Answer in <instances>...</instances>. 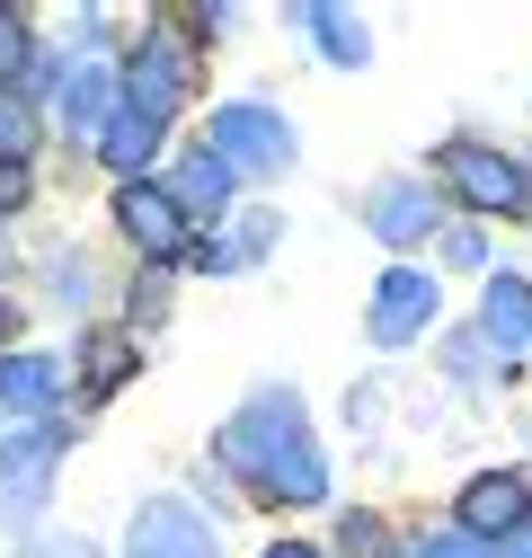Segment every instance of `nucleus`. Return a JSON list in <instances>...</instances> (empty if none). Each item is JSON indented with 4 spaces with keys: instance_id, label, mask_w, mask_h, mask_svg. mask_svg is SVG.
<instances>
[{
    "instance_id": "obj_1",
    "label": "nucleus",
    "mask_w": 532,
    "mask_h": 558,
    "mask_svg": "<svg viewBox=\"0 0 532 558\" xmlns=\"http://www.w3.org/2000/svg\"><path fill=\"white\" fill-rule=\"evenodd\" d=\"M222 470L249 478L257 497H285V506H319V497H328V461H319V444H311V416H302L293 390H257L249 408H231Z\"/></svg>"
},
{
    "instance_id": "obj_2",
    "label": "nucleus",
    "mask_w": 532,
    "mask_h": 558,
    "mask_svg": "<svg viewBox=\"0 0 532 558\" xmlns=\"http://www.w3.org/2000/svg\"><path fill=\"white\" fill-rule=\"evenodd\" d=\"M435 178L471 204V214H532V169L523 160H506V151H488V143H444L435 151Z\"/></svg>"
},
{
    "instance_id": "obj_3",
    "label": "nucleus",
    "mask_w": 532,
    "mask_h": 558,
    "mask_svg": "<svg viewBox=\"0 0 532 558\" xmlns=\"http://www.w3.org/2000/svg\"><path fill=\"white\" fill-rule=\"evenodd\" d=\"M205 151H222L231 160V178H285L293 169V124L276 116V107H214V124H205Z\"/></svg>"
},
{
    "instance_id": "obj_4",
    "label": "nucleus",
    "mask_w": 532,
    "mask_h": 558,
    "mask_svg": "<svg viewBox=\"0 0 532 558\" xmlns=\"http://www.w3.org/2000/svg\"><path fill=\"white\" fill-rule=\"evenodd\" d=\"M116 231L133 240V257H152V266H178V257H195L178 195H169V186H152V178H124V186H116Z\"/></svg>"
},
{
    "instance_id": "obj_5",
    "label": "nucleus",
    "mask_w": 532,
    "mask_h": 558,
    "mask_svg": "<svg viewBox=\"0 0 532 558\" xmlns=\"http://www.w3.org/2000/svg\"><path fill=\"white\" fill-rule=\"evenodd\" d=\"M435 311H444V284L426 266H390L382 284H373V311H364V337L373 345H418L426 328H435Z\"/></svg>"
},
{
    "instance_id": "obj_6",
    "label": "nucleus",
    "mask_w": 532,
    "mask_h": 558,
    "mask_svg": "<svg viewBox=\"0 0 532 558\" xmlns=\"http://www.w3.org/2000/svg\"><path fill=\"white\" fill-rule=\"evenodd\" d=\"M186 89H195V62H186V45L169 36V27H152L143 45H133V62H124V107H143V116H178L186 107Z\"/></svg>"
},
{
    "instance_id": "obj_7",
    "label": "nucleus",
    "mask_w": 532,
    "mask_h": 558,
    "mask_svg": "<svg viewBox=\"0 0 532 558\" xmlns=\"http://www.w3.org/2000/svg\"><path fill=\"white\" fill-rule=\"evenodd\" d=\"M452 532H471V541H506V532H532V478L523 470H480L471 487H461V506H452Z\"/></svg>"
},
{
    "instance_id": "obj_8",
    "label": "nucleus",
    "mask_w": 532,
    "mask_h": 558,
    "mask_svg": "<svg viewBox=\"0 0 532 558\" xmlns=\"http://www.w3.org/2000/svg\"><path fill=\"white\" fill-rule=\"evenodd\" d=\"M124 558H222V549H214V523L186 497H152V506H133Z\"/></svg>"
},
{
    "instance_id": "obj_9",
    "label": "nucleus",
    "mask_w": 532,
    "mask_h": 558,
    "mask_svg": "<svg viewBox=\"0 0 532 558\" xmlns=\"http://www.w3.org/2000/svg\"><path fill=\"white\" fill-rule=\"evenodd\" d=\"M231 186H240V178H231L222 151H186V160L169 169V195H178L186 222H222V214H231Z\"/></svg>"
},
{
    "instance_id": "obj_10",
    "label": "nucleus",
    "mask_w": 532,
    "mask_h": 558,
    "mask_svg": "<svg viewBox=\"0 0 532 558\" xmlns=\"http://www.w3.org/2000/svg\"><path fill=\"white\" fill-rule=\"evenodd\" d=\"M480 337L497 345V355H532V284H523V275H488V293H480Z\"/></svg>"
},
{
    "instance_id": "obj_11",
    "label": "nucleus",
    "mask_w": 532,
    "mask_h": 558,
    "mask_svg": "<svg viewBox=\"0 0 532 558\" xmlns=\"http://www.w3.org/2000/svg\"><path fill=\"white\" fill-rule=\"evenodd\" d=\"M45 470H53V435H19L10 452H0V514L27 523L45 506Z\"/></svg>"
},
{
    "instance_id": "obj_12",
    "label": "nucleus",
    "mask_w": 532,
    "mask_h": 558,
    "mask_svg": "<svg viewBox=\"0 0 532 558\" xmlns=\"http://www.w3.org/2000/svg\"><path fill=\"white\" fill-rule=\"evenodd\" d=\"M364 222H373L390 248H426V240H435V204H426L418 186H382V195L364 204Z\"/></svg>"
},
{
    "instance_id": "obj_13",
    "label": "nucleus",
    "mask_w": 532,
    "mask_h": 558,
    "mask_svg": "<svg viewBox=\"0 0 532 558\" xmlns=\"http://www.w3.org/2000/svg\"><path fill=\"white\" fill-rule=\"evenodd\" d=\"M62 124H72V133H89V143H98V133L116 124V81L98 72V62L62 72Z\"/></svg>"
},
{
    "instance_id": "obj_14",
    "label": "nucleus",
    "mask_w": 532,
    "mask_h": 558,
    "mask_svg": "<svg viewBox=\"0 0 532 558\" xmlns=\"http://www.w3.org/2000/svg\"><path fill=\"white\" fill-rule=\"evenodd\" d=\"M160 151V116H143V107H116V124L98 133V160L116 169V178H143V160Z\"/></svg>"
},
{
    "instance_id": "obj_15",
    "label": "nucleus",
    "mask_w": 532,
    "mask_h": 558,
    "mask_svg": "<svg viewBox=\"0 0 532 558\" xmlns=\"http://www.w3.org/2000/svg\"><path fill=\"white\" fill-rule=\"evenodd\" d=\"M53 399V364L45 355H0V408L10 416H36Z\"/></svg>"
},
{
    "instance_id": "obj_16",
    "label": "nucleus",
    "mask_w": 532,
    "mask_h": 558,
    "mask_svg": "<svg viewBox=\"0 0 532 558\" xmlns=\"http://www.w3.org/2000/svg\"><path fill=\"white\" fill-rule=\"evenodd\" d=\"M302 27L319 36V53H328V62H347V72H355V62H373L364 19H347V10H302Z\"/></svg>"
},
{
    "instance_id": "obj_17",
    "label": "nucleus",
    "mask_w": 532,
    "mask_h": 558,
    "mask_svg": "<svg viewBox=\"0 0 532 558\" xmlns=\"http://www.w3.org/2000/svg\"><path fill=\"white\" fill-rule=\"evenodd\" d=\"M124 373H133V337H89V355H81V381H89V399H107Z\"/></svg>"
},
{
    "instance_id": "obj_18",
    "label": "nucleus",
    "mask_w": 532,
    "mask_h": 558,
    "mask_svg": "<svg viewBox=\"0 0 532 558\" xmlns=\"http://www.w3.org/2000/svg\"><path fill=\"white\" fill-rule=\"evenodd\" d=\"M27 53H36V45H27V19L0 10V98H10V81L27 72Z\"/></svg>"
},
{
    "instance_id": "obj_19",
    "label": "nucleus",
    "mask_w": 532,
    "mask_h": 558,
    "mask_svg": "<svg viewBox=\"0 0 532 558\" xmlns=\"http://www.w3.org/2000/svg\"><path fill=\"white\" fill-rule=\"evenodd\" d=\"M27 143H36V116H27L19 98H0V169H19Z\"/></svg>"
},
{
    "instance_id": "obj_20",
    "label": "nucleus",
    "mask_w": 532,
    "mask_h": 558,
    "mask_svg": "<svg viewBox=\"0 0 532 558\" xmlns=\"http://www.w3.org/2000/svg\"><path fill=\"white\" fill-rule=\"evenodd\" d=\"M409 558H488V541H471V532H435V541H418Z\"/></svg>"
},
{
    "instance_id": "obj_21",
    "label": "nucleus",
    "mask_w": 532,
    "mask_h": 558,
    "mask_svg": "<svg viewBox=\"0 0 532 558\" xmlns=\"http://www.w3.org/2000/svg\"><path fill=\"white\" fill-rule=\"evenodd\" d=\"M338 541H347V558H382V523H373V514H347Z\"/></svg>"
},
{
    "instance_id": "obj_22",
    "label": "nucleus",
    "mask_w": 532,
    "mask_h": 558,
    "mask_svg": "<svg viewBox=\"0 0 532 558\" xmlns=\"http://www.w3.org/2000/svg\"><path fill=\"white\" fill-rule=\"evenodd\" d=\"M444 257H452V266H480L488 240H480V231H444Z\"/></svg>"
},
{
    "instance_id": "obj_23",
    "label": "nucleus",
    "mask_w": 532,
    "mask_h": 558,
    "mask_svg": "<svg viewBox=\"0 0 532 558\" xmlns=\"http://www.w3.org/2000/svg\"><path fill=\"white\" fill-rule=\"evenodd\" d=\"M27 204V169H0V214H19Z\"/></svg>"
},
{
    "instance_id": "obj_24",
    "label": "nucleus",
    "mask_w": 532,
    "mask_h": 558,
    "mask_svg": "<svg viewBox=\"0 0 532 558\" xmlns=\"http://www.w3.org/2000/svg\"><path fill=\"white\" fill-rule=\"evenodd\" d=\"M266 558H319L311 541H276V549H266Z\"/></svg>"
},
{
    "instance_id": "obj_25",
    "label": "nucleus",
    "mask_w": 532,
    "mask_h": 558,
    "mask_svg": "<svg viewBox=\"0 0 532 558\" xmlns=\"http://www.w3.org/2000/svg\"><path fill=\"white\" fill-rule=\"evenodd\" d=\"M45 558H98V549H81V541H62V549H45Z\"/></svg>"
}]
</instances>
